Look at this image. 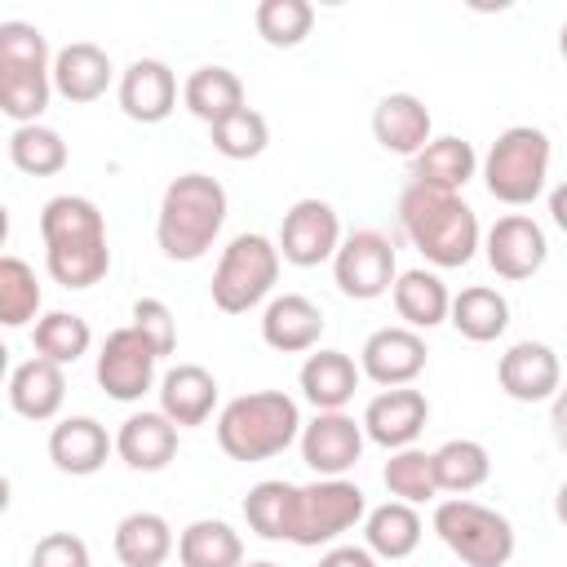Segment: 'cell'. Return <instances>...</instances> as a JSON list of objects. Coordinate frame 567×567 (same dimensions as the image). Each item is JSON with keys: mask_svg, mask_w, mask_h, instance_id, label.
<instances>
[{"mask_svg": "<svg viewBox=\"0 0 567 567\" xmlns=\"http://www.w3.org/2000/svg\"><path fill=\"white\" fill-rule=\"evenodd\" d=\"M115 452L106 425L97 416H66L49 430V461L62 470V474H75V478H89L106 465V456Z\"/></svg>", "mask_w": 567, "mask_h": 567, "instance_id": "obj_22", "label": "cell"}, {"mask_svg": "<svg viewBox=\"0 0 567 567\" xmlns=\"http://www.w3.org/2000/svg\"><path fill=\"white\" fill-rule=\"evenodd\" d=\"M279 266H284V261H279L275 239H266V235H257V230L235 235V239L221 248L217 270H213V284H208L213 306H217L221 315H248L252 306H261V301L275 292Z\"/></svg>", "mask_w": 567, "mask_h": 567, "instance_id": "obj_7", "label": "cell"}, {"mask_svg": "<svg viewBox=\"0 0 567 567\" xmlns=\"http://www.w3.org/2000/svg\"><path fill=\"white\" fill-rule=\"evenodd\" d=\"M301 461L319 478H346V470L359 465L363 456V425L350 412H315V421H301Z\"/></svg>", "mask_w": 567, "mask_h": 567, "instance_id": "obj_13", "label": "cell"}, {"mask_svg": "<svg viewBox=\"0 0 567 567\" xmlns=\"http://www.w3.org/2000/svg\"><path fill=\"white\" fill-rule=\"evenodd\" d=\"M252 22L270 49H297L315 27V4L310 0H261Z\"/></svg>", "mask_w": 567, "mask_h": 567, "instance_id": "obj_40", "label": "cell"}, {"mask_svg": "<svg viewBox=\"0 0 567 567\" xmlns=\"http://www.w3.org/2000/svg\"><path fill=\"white\" fill-rule=\"evenodd\" d=\"M182 102L195 120H204L208 128L226 115H235L244 106V80L230 71V66H195L182 84Z\"/></svg>", "mask_w": 567, "mask_h": 567, "instance_id": "obj_32", "label": "cell"}, {"mask_svg": "<svg viewBox=\"0 0 567 567\" xmlns=\"http://www.w3.org/2000/svg\"><path fill=\"white\" fill-rule=\"evenodd\" d=\"M31 346H35L40 359L66 368V363H75V359L89 354V346H93V328H89L84 315L49 310V315L35 319V328H31Z\"/></svg>", "mask_w": 567, "mask_h": 567, "instance_id": "obj_35", "label": "cell"}, {"mask_svg": "<svg viewBox=\"0 0 567 567\" xmlns=\"http://www.w3.org/2000/svg\"><path fill=\"white\" fill-rule=\"evenodd\" d=\"M173 545V527L155 509H133L115 523V558L124 567H164Z\"/></svg>", "mask_w": 567, "mask_h": 567, "instance_id": "obj_31", "label": "cell"}, {"mask_svg": "<svg viewBox=\"0 0 567 567\" xmlns=\"http://www.w3.org/2000/svg\"><path fill=\"white\" fill-rule=\"evenodd\" d=\"M430 461H434L439 492H452V496H465V492L483 487L487 474H492V456L478 439H447L443 447L430 452Z\"/></svg>", "mask_w": 567, "mask_h": 567, "instance_id": "obj_34", "label": "cell"}, {"mask_svg": "<svg viewBox=\"0 0 567 567\" xmlns=\"http://www.w3.org/2000/svg\"><path fill=\"white\" fill-rule=\"evenodd\" d=\"M319 567H377V558H372L363 545H332V549L319 558Z\"/></svg>", "mask_w": 567, "mask_h": 567, "instance_id": "obj_44", "label": "cell"}, {"mask_svg": "<svg viewBox=\"0 0 567 567\" xmlns=\"http://www.w3.org/2000/svg\"><path fill=\"white\" fill-rule=\"evenodd\" d=\"M208 137H213V151L226 155V159H257V155L270 146V124H266L261 111L239 106L235 115L217 120V124L208 128Z\"/></svg>", "mask_w": 567, "mask_h": 567, "instance_id": "obj_41", "label": "cell"}, {"mask_svg": "<svg viewBox=\"0 0 567 567\" xmlns=\"http://www.w3.org/2000/svg\"><path fill=\"white\" fill-rule=\"evenodd\" d=\"M399 226L412 239V248L439 270L470 266L474 252H478V239H483L478 213L461 195L430 190V186H416V182H408L403 195H399Z\"/></svg>", "mask_w": 567, "mask_h": 567, "instance_id": "obj_2", "label": "cell"}, {"mask_svg": "<svg viewBox=\"0 0 567 567\" xmlns=\"http://www.w3.org/2000/svg\"><path fill=\"white\" fill-rule=\"evenodd\" d=\"M549 159H554L549 133L536 124H514L483 155V186L492 199L509 208H527L549 186Z\"/></svg>", "mask_w": 567, "mask_h": 567, "instance_id": "obj_6", "label": "cell"}, {"mask_svg": "<svg viewBox=\"0 0 567 567\" xmlns=\"http://www.w3.org/2000/svg\"><path fill=\"white\" fill-rule=\"evenodd\" d=\"M40 319V284L35 270L22 257L0 252V323L4 328H27Z\"/></svg>", "mask_w": 567, "mask_h": 567, "instance_id": "obj_39", "label": "cell"}, {"mask_svg": "<svg viewBox=\"0 0 567 567\" xmlns=\"http://www.w3.org/2000/svg\"><path fill=\"white\" fill-rule=\"evenodd\" d=\"M4 377H9V346L0 341V381H4Z\"/></svg>", "mask_w": 567, "mask_h": 567, "instance_id": "obj_48", "label": "cell"}, {"mask_svg": "<svg viewBox=\"0 0 567 567\" xmlns=\"http://www.w3.org/2000/svg\"><path fill=\"white\" fill-rule=\"evenodd\" d=\"M425 337L394 323V328H377L363 350H359V377L377 381L381 390H394V385H412L421 372H425Z\"/></svg>", "mask_w": 567, "mask_h": 567, "instance_id": "obj_15", "label": "cell"}, {"mask_svg": "<svg viewBox=\"0 0 567 567\" xmlns=\"http://www.w3.org/2000/svg\"><path fill=\"white\" fill-rule=\"evenodd\" d=\"M4 239H9V208L0 204V248H4Z\"/></svg>", "mask_w": 567, "mask_h": 567, "instance_id": "obj_47", "label": "cell"}, {"mask_svg": "<svg viewBox=\"0 0 567 567\" xmlns=\"http://www.w3.org/2000/svg\"><path fill=\"white\" fill-rule=\"evenodd\" d=\"M483 252H487V266L518 284V279H532L545 261H549V239H545V226L527 213H505L492 221L487 239H483Z\"/></svg>", "mask_w": 567, "mask_h": 567, "instance_id": "obj_14", "label": "cell"}, {"mask_svg": "<svg viewBox=\"0 0 567 567\" xmlns=\"http://www.w3.org/2000/svg\"><path fill=\"white\" fill-rule=\"evenodd\" d=\"M496 381L514 403H545L558 394L563 381L558 350L545 341H514L496 363Z\"/></svg>", "mask_w": 567, "mask_h": 567, "instance_id": "obj_17", "label": "cell"}, {"mask_svg": "<svg viewBox=\"0 0 567 567\" xmlns=\"http://www.w3.org/2000/svg\"><path fill=\"white\" fill-rule=\"evenodd\" d=\"M430 133H434V120H430V106L416 93H385L372 106V137L390 155L412 159L430 142Z\"/></svg>", "mask_w": 567, "mask_h": 567, "instance_id": "obj_21", "label": "cell"}, {"mask_svg": "<svg viewBox=\"0 0 567 567\" xmlns=\"http://www.w3.org/2000/svg\"><path fill=\"white\" fill-rule=\"evenodd\" d=\"M133 332H142L146 337V346L164 359V354H173V346H177V319H173V310L159 301V297H137L133 301V323H128Z\"/></svg>", "mask_w": 567, "mask_h": 567, "instance_id": "obj_42", "label": "cell"}, {"mask_svg": "<svg viewBox=\"0 0 567 567\" xmlns=\"http://www.w3.org/2000/svg\"><path fill=\"white\" fill-rule=\"evenodd\" d=\"M226 226V186L208 173H182L164 186L155 244L168 261H199Z\"/></svg>", "mask_w": 567, "mask_h": 567, "instance_id": "obj_3", "label": "cell"}, {"mask_svg": "<svg viewBox=\"0 0 567 567\" xmlns=\"http://www.w3.org/2000/svg\"><path fill=\"white\" fill-rule=\"evenodd\" d=\"M368 496L350 478H315L292 492V514H288V540L301 549L332 545L346 536L354 523H363Z\"/></svg>", "mask_w": 567, "mask_h": 567, "instance_id": "obj_9", "label": "cell"}, {"mask_svg": "<svg viewBox=\"0 0 567 567\" xmlns=\"http://www.w3.org/2000/svg\"><path fill=\"white\" fill-rule=\"evenodd\" d=\"M434 532L439 540L465 563V567H505L514 558V523L492 509L478 505L470 496H447L434 505Z\"/></svg>", "mask_w": 567, "mask_h": 567, "instance_id": "obj_8", "label": "cell"}, {"mask_svg": "<svg viewBox=\"0 0 567 567\" xmlns=\"http://www.w3.org/2000/svg\"><path fill=\"white\" fill-rule=\"evenodd\" d=\"M412 182L416 186H430V190H452L461 195V186L478 173V155L465 137H430L412 159Z\"/></svg>", "mask_w": 567, "mask_h": 567, "instance_id": "obj_27", "label": "cell"}, {"mask_svg": "<svg viewBox=\"0 0 567 567\" xmlns=\"http://www.w3.org/2000/svg\"><path fill=\"white\" fill-rule=\"evenodd\" d=\"M49 40L35 22H0V111L18 124H40L49 106Z\"/></svg>", "mask_w": 567, "mask_h": 567, "instance_id": "obj_5", "label": "cell"}, {"mask_svg": "<svg viewBox=\"0 0 567 567\" xmlns=\"http://www.w3.org/2000/svg\"><path fill=\"white\" fill-rule=\"evenodd\" d=\"M155 363H159V354L146 346V337L124 323V328L106 332L97 363H93V377L115 403H137L155 385Z\"/></svg>", "mask_w": 567, "mask_h": 567, "instance_id": "obj_12", "label": "cell"}, {"mask_svg": "<svg viewBox=\"0 0 567 567\" xmlns=\"http://www.w3.org/2000/svg\"><path fill=\"white\" fill-rule=\"evenodd\" d=\"M66 403V377L58 363L31 354L27 363H18L9 372V408L22 421H53Z\"/></svg>", "mask_w": 567, "mask_h": 567, "instance_id": "obj_26", "label": "cell"}, {"mask_svg": "<svg viewBox=\"0 0 567 567\" xmlns=\"http://www.w3.org/2000/svg\"><path fill=\"white\" fill-rule=\"evenodd\" d=\"M40 239L49 279L62 288H93L111 270V244L102 208L84 195H53L40 208Z\"/></svg>", "mask_w": 567, "mask_h": 567, "instance_id": "obj_1", "label": "cell"}, {"mask_svg": "<svg viewBox=\"0 0 567 567\" xmlns=\"http://www.w3.org/2000/svg\"><path fill=\"white\" fill-rule=\"evenodd\" d=\"M337 244H341V217H337V208H332L328 199L306 195V199H297V204L284 213V221H279V244H275V248H279V261L310 270V266H319V261H332Z\"/></svg>", "mask_w": 567, "mask_h": 567, "instance_id": "obj_11", "label": "cell"}, {"mask_svg": "<svg viewBox=\"0 0 567 567\" xmlns=\"http://www.w3.org/2000/svg\"><path fill=\"white\" fill-rule=\"evenodd\" d=\"M297 434H301V408L284 390H252L217 412V447L244 465L288 452Z\"/></svg>", "mask_w": 567, "mask_h": 567, "instance_id": "obj_4", "label": "cell"}, {"mask_svg": "<svg viewBox=\"0 0 567 567\" xmlns=\"http://www.w3.org/2000/svg\"><path fill=\"white\" fill-rule=\"evenodd\" d=\"M115 452L128 470L155 474L177 456V425L164 412H133L120 430H115Z\"/></svg>", "mask_w": 567, "mask_h": 567, "instance_id": "obj_25", "label": "cell"}, {"mask_svg": "<svg viewBox=\"0 0 567 567\" xmlns=\"http://www.w3.org/2000/svg\"><path fill=\"white\" fill-rule=\"evenodd\" d=\"M27 567H93V558H89V545L75 532H49V536L35 540Z\"/></svg>", "mask_w": 567, "mask_h": 567, "instance_id": "obj_43", "label": "cell"}, {"mask_svg": "<svg viewBox=\"0 0 567 567\" xmlns=\"http://www.w3.org/2000/svg\"><path fill=\"white\" fill-rule=\"evenodd\" d=\"M421 536H425V523H421L416 505L385 501V505H377V509L363 514V549H368L372 558L399 563V558L416 554Z\"/></svg>", "mask_w": 567, "mask_h": 567, "instance_id": "obj_28", "label": "cell"}, {"mask_svg": "<svg viewBox=\"0 0 567 567\" xmlns=\"http://www.w3.org/2000/svg\"><path fill=\"white\" fill-rule=\"evenodd\" d=\"M399 275V261H394V244L390 235L363 226V230H350L337 252H332V279L341 288V297L350 301H377L390 292Z\"/></svg>", "mask_w": 567, "mask_h": 567, "instance_id": "obj_10", "label": "cell"}, {"mask_svg": "<svg viewBox=\"0 0 567 567\" xmlns=\"http://www.w3.org/2000/svg\"><path fill=\"white\" fill-rule=\"evenodd\" d=\"M549 204H554V221H558V226H567V213H563V190H554V199H549Z\"/></svg>", "mask_w": 567, "mask_h": 567, "instance_id": "obj_45", "label": "cell"}, {"mask_svg": "<svg viewBox=\"0 0 567 567\" xmlns=\"http://www.w3.org/2000/svg\"><path fill=\"white\" fill-rule=\"evenodd\" d=\"M323 337V310L301 292H279L261 310V341L279 354H306Z\"/></svg>", "mask_w": 567, "mask_h": 567, "instance_id": "obj_20", "label": "cell"}, {"mask_svg": "<svg viewBox=\"0 0 567 567\" xmlns=\"http://www.w3.org/2000/svg\"><path fill=\"white\" fill-rule=\"evenodd\" d=\"M381 478H385V492H390L394 501H403V505H425V501H434V496H439L434 461H430V452H425V447H416V443H412V447L390 452V461H385Z\"/></svg>", "mask_w": 567, "mask_h": 567, "instance_id": "obj_37", "label": "cell"}, {"mask_svg": "<svg viewBox=\"0 0 567 567\" xmlns=\"http://www.w3.org/2000/svg\"><path fill=\"white\" fill-rule=\"evenodd\" d=\"M182 567H244V540L226 518H195L177 536Z\"/></svg>", "mask_w": 567, "mask_h": 567, "instance_id": "obj_33", "label": "cell"}, {"mask_svg": "<svg viewBox=\"0 0 567 567\" xmlns=\"http://www.w3.org/2000/svg\"><path fill=\"white\" fill-rule=\"evenodd\" d=\"M9 159L27 177H53V173L66 168L71 151H66L62 133L49 128V124H18L13 137H9Z\"/></svg>", "mask_w": 567, "mask_h": 567, "instance_id": "obj_36", "label": "cell"}, {"mask_svg": "<svg viewBox=\"0 0 567 567\" xmlns=\"http://www.w3.org/2000/svg\"><path fill=\"white\" fill-rule=\"evenodd\" d=\"M359 363L346 350H315L306 354L297 385L306 394V403H315V412H346V403L359 390Z\"/></svg>", "mask_w": 567, "mask_h": 567, "instance_id": "obj_24", "label": "cell"}, {"mask_svg": "<svg viewBox=\"0 0 567 567\" xmlns=\"http://www.w3.org/2000/svg\"><path fill=\"white\" fill-rule=\"evenodd\" d=\"M447 323L465 341L487 346V341L505 337V328H509V301H505V292H496L487 284H470V288H461L447 301Z\"/></svg>", "mask_w": 567, "mask_h": 567, "instance_id": "obj_30", "label": "cell"}, {"mask_svg": "<svg viewBox=\"0 0 567 567\" xmlns=\"http://www.w3.org/2000/svg\"><path fill=\"white\" fill-rule=\"evenodd\" d=\"M292 492H297V483H284V478H261L257 487H248V496H244L248 532H257L261 540H288Z\"/></svg>", "mask_w": 567, "mask_h": 567, "instance_id": "obj_38", "label": "cell"}, {"mask_svg": "<svg viewBox=\"0 0 567 567\" xmlns=\"http://www.w3.org/2000/svg\"><path fill=\"white\" fill-rule=\"evenodd\" d=\"M390 297H394V310H399L403 328H412V332L439 328V323L447 319V301H452L447 284H443L434 270H425V266L399 270L394 284H390Z\"/></svg>", "mask_w": 567, "mask_h": 567, "instance_id": "obj_29", "label": "cell"}, {"mask_svg": "<svg viewBox=\"0 0 567 567\" xmlns=\"http://www.w3.org/2000/svg\"><path fill=\"white\" fill-rule=\"evenodd\" d=\"M430 421V399L412 385H394V390H381L377 399H368L359 425H363V439H372L377 447L385 452H399V447H412L416 434L425 430Z\"/></svg>", "mask_w": 567, "mask_h": 567, "instance_id": "obj_16", "label": "cell"}, {"mask_svg": "<svg viewBox=\"0 0 567 567\" xmlns=\"http://www.w3.org/2000/svg\"><path fill=\"white\" fill-rule=\"evenodd\" d=\"M244 567H279V563H266V558H261V563H244Z\"/></svg>", "mask_w": 567, "mask_h": 567, "instance_id": "obj_49", "label": "cell"}, {"mask_svg": "<svg viewBox=\"0 0 567 567\" xmlns=\"http://www.w3.org/2000/svg\"><path fill=\"white\" fill-rule=\"evenodd\" d=\"M217 408V377L199 363H177L159 377V412L177 425V430H190V425H204Z\"/></svg>", "mask_w": 567, "mask_h": 567, "instance_id": "obj_23", "label": "cell"}, {"mask_svg": "<svg viewBox=\"0 0 567 567\" xmlns=\"http://www.w3.org/2000/svg\"><path fill=\"white\" fill-rule=\"evenodd\" d=\"M120 111L133 124H159L177 106V75L159 58H137L120 71Z\"/></svg>", "mask_w": 567, "mask_h": 567, "instance_id": "obj_18", "label": "cell"}, {"mask_svg": "<svg viewBox=\"0 0 567 567\" xmlns=\"http://www.w3.org/2000/svg\"><path fill=\"white\" fill-rule=\"evenodd\" d=\"M9 501H13V487H9V478H4V474H0V514H4V509H9Z\"/></svg>", "mask_w": 567, "mask_h": 567, "instance_id": "obj_46", "label": "cell"}, {"mask_svg": "<svg viewBox=\"0 0 567 567\" xmlns=\"http://www.w3.org/2000/svg\"><path fill=\"white\" fill-rule=\"evenodd\" d=\"M111 75H115V66H111L106 49L93 44V40H71V44H62V49L53 53V62H49V84H53V93L66 97V102H75V106L97 102V97L111 89Z\"/></svg>", "mask_w": 567, "mask_h": 567, "instance_id": "obj_19", "label": "cell"}]
</instances>
